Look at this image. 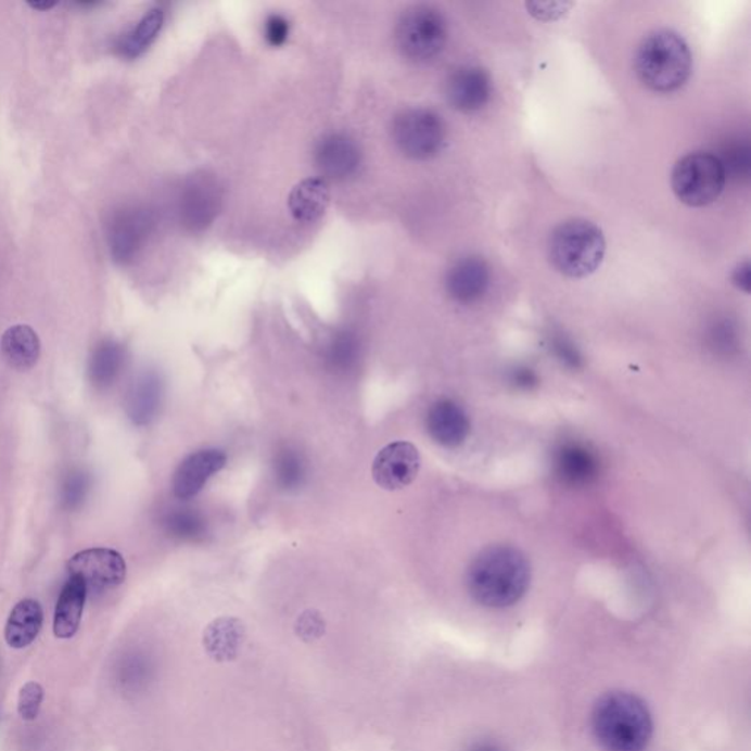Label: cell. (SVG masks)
Returning <instances> with one entry per match:
<instances>
[{"label":"cell","instance_id":"7c38bea8","mask_svg":"<svg viewBox=\"0 0 751 751\" xmlns=\"http://www.w3.org/2000/svg\"><path fill=\"white\" fill-rule=\"evenodd\" d=\"M445 96L454 110L464 114L483 110L492 96L491 75L480 66H460L446 78Z\"/></svg>","mask_w":751,"mask_h":751},{"label":"cell","instance_id":"8d00e7d4","mask_svg":"<svg viewBox=\"0 0 751 751\" xmlns=\"http://www.w3.org/2000/svg\"><path fill=\"white\" fill-rule=\"evenodd\" d=\"M30 7L33 8V10H37V11H49V10H52V8H55L56 3L36 2V3H30Z\"/></svg>","mask_w":751,"mask_h":751},{"label":"cell","instance_id":"e0dca14e","mask_svg":"<svg viewBox=\"0 0 751 751\" xmlns=\"http://www.w3.org/2000/svg\"><path fill=\"white\" fill-rule=\"evenodd\" d=\"M152 218L145 211L136 208V211L125 212L116 220L114 232L111 236L115 257L120 262L131 260L143 247L150 231H152Z\"/></svg>","mask_w":751,"mask_h":751},{"label":"cell","instance_id":"4dcf8cb0","mask_svg":"<svg viewBox=\"0 0 751 751\" xmlns=\"http://www.w3.org/2000/svg\"><path fill=\"white\" fill-rule=\"evenodd\" d=\"M295 632H297L298 637H302L304 641L310 642L317 640V638L323 636L324 633V620L317 611H306L300 615L297 624H295Z\"/></svg>","mask_w":751,"mask_h":751},{"label":"cell","instance_id":"52a82bcc","mask_svg":"<svg viewBox=\"0 0 751 751\" xmlns=\"http://www.w3.org/2000/svg\"><path fill=\"white\" fill-rule=\"evenodd\" d=\"M392 139L404 156L415 161H429L445 148L444 119L428 107H408L395 116Z\"/></svg>","mask_w":751,"mask_h":751},{"label":"cell","instance_id":"484cf974","mask_svg":"<svg viewBox=\"0 0 751 751\" xmlns=\"http://www.w3.org/2000/svg\"><path fill=\"white\" fill-rule=\"evenodd\" d=\"M275 471H277L278 482L285 489H292V487L302 485L304 464L300 455L295 454L294 450L287 449L278 455Z\"/></svg>","mask_w":751,"mask_h":751},{"label":"cell","instance_id":"603a6c76","mask_svg":"<svg viewBox=\"0 0 751 751\" xmlns=\"http://www.w3.org/2000/svg\"><path fill=\"white\" fill-rule=\"evenodd\" d=\"M559 478L570 485H587L598 474V461L590 450L580 445H565L555 460Z\"/></svg>","mask_w":751,"mask_h":751},{"label":"cell","instance_id":"f546056e","mask_svg":"<svg viewBox=\"0 0 751 751\" xmlns=\"http://www.w3.org/2000/svg\"><path fill=\"white\" fill-rule=\"evenodd\" d=\"M89 478L82 473H75L66 479L64 485V504L66 508H77L85 500L87 491H89Z\"/></svg>","mask_w":751,"mask_h":751},{"label":"cell","instance_id":"2e32d148","mask_svg":"<svg viewBox=\"0 0 751 751\" xmlns=\"http://www.w3.org/2000/svg\"><path fill=\"white\" fill-rule=\"evenodd\" d=\"M331 203V188L323 178H306L292 188L288 195V211L302 224H315L327 213Z\"/></svg>","mask_w":751,"mask_h":751},{"label":"cell","instance_id":"d590c367","mask_svg":"<svg viewBox=\"0 0 751 751\" xmlns=\"http://www.w3.org/2000/svg\"><path fill=\"white\" fill-rule=\"evenodd\" d=\"M469 751H504V749L498 744V742L482 740L475 741L474 744H471Z\"/></svg>","mask_w":751,"mask_h":751},{"label":"cell","instance_id":"5b68a950","mask_svg":"<svg viewBox=\"0 0 751 751\" xmlns=\"http://www.w3.org/2000/svg\"><path fill=\"white\" fill-rule=\"evenodd\" d=\"M396 46L407 60L428 62L440 56L448 41L445 16L431 5L408 8L395 28Z\"/></svg>","mask_w":751,"mask_h":751},{"label":"cell","instance_id":"d4e9b609","mask_svg":"<svg viewBox=\"0 0 751 751\" xmlns=\"http://www.w3.org/2000/svg\"><path fill=\"white\" fill-rule=\"evenodd\" d=\"M125 361L123 346L116 342L104 341L90 360L91 382L98 387H107L118 378Z\"/></svg>","mask_w":751,"mask_h":751},{"label":"cell","instance_id":"836d02e7","mask_svg":"<svg viewBox=\"0 0 751 751\" xmlns=\"http://www.w3.org/2000/svg\"><path fill=\"white\" fill-rule=\"evenodd\" d=\"M733 283L738 288V290L744 291L746 294H749L750 292V263L749 260H744L740 263L734 269V272L731 275Z\"/></svg>","mask_w":751,"mask_h":751},{"label":"cell","instance_id":"4316f807","mask_svg":"<svg viewBox=\"0 0 751 751\" xmlns=\"http://www.w3.org/2000/svg\"><path fill=\"white\" fill-rule=\"evenodd\" d=\"M44 690L39 683L30 682L20 690L18 713L24 721H35L43 703Z\"/></svg>","mask_w":751,"mask_h":751},{"label":"cell","instance_id":"f1b7e54d","mask_svg":"<svg viewBox=\"0 0 751 751\" xmlns=\"http://www.w3.org/2000/svg\"><path fill=\"white\" fill-rule=\"evenodd\" d=\"M290 33V21L281 14H270L263 25V36H265L266 43L272 48H281L285 44Z\"/></svg>","mask_w":751,"mask_h":751},{"label":"cell","instance_id":"9c48e42d","mask_svg":"<svg viewBox=\"0 0 751 751\" xmlns=\"http://www.w3.org/2000/svg\"><path fill=\"white\" fill-rule=\"evenodd\" d=\"M421 458L411 442H392L376 455L371 475L383 491H400L410 486L419 475Z\"/></svg>","mask_w":751,"mask_h":751},{"label":"cell","instance_id":"ba28073f","mask_svg":"<svg viewBox=\"0 0 751 751\" xmlns=\"http://www.w3.org/2000/svg\"><path fill=\"white\" fill-rule=\"evenodd\" d=\"M69 577L81 580L87 590H106L124 583L127 563L114 549L93 548L75 553L68 562Z\"/></svg>","mask_w":751,"mask_h":751},{"label":"cell","instance_id":"8992f818","mask_svg":"<svg viewBox=\"0 0 751 751\" xmlns=\"http://www.w3.org/2000/svg\"><path fill=\"white\" fill-rule=\"evenodd\" d=\"M727 182L724 165L715 154L695 152L679 158L671 175V186L679 202L703 207L720 199Z\"/></svg>","mask_w":751,"mask_h":751},{"label":"cell","instance_id":"8fae6325","mask_svg":"<svg viewBox=\"0 0 751 751\" xmlns=\"http://www.w3.org/2000/svg\"><path fill=\"white\" fill-rule=\"evenodd\" d=\"M360 145L345 132H329L320 137L315 148V164L324 181H346L360 169Z\"/></svg>","mask_w":751,"mask_h":751},{"label":"cell","instance_id":"5bb4252c","mask_svg":"<svg viewBox=\"0 0 751 751\" xmlns=\"http://www.w3.org/2000/svg\"><path fill=\"white\" fill-rule=\"evenodd\" d=\"M227 466V455L219 449H202L188 455L174 474L173 489L178 499L198 495L213 474Z\"/></svg>","mask_w":751,"mask_h":751},{"label":"cell","instance_id":"ac0fdd59","mask_svg":"<svg viewBox=\"0 0 751 751\" xmlns=\"http://www.w3.org/2000/svg\"><path fill=\"white\" fill-rule=\"evenodd\" d=\"M245 640L243 621L222 616L207 625L204 632V649L215 661H232L240 653Z\"/></svg>","mask_w":751,"mask_h":751},{"label":"cell","instance_id":"4fadbf2b","mask_svg":"<svg viewBox=\"0 0 751 751\" xmlns=\"http://www.w3.org/2000/svg\"><path fill=\"white\" fill-rule=\"evenodd\" d=\"M491 283L487 263L479 256H466L450 265L445 277L446 292L454 302L473 304L486 294Z\"/></svg>","mask_w":751,"mask_h":751},{"label":"cell","instance_id":"ffe728a7","mask_svg":"<svg viewBox=\"0 0 751 751\" xmlns=\"http://www.w3.org/2000/svg\"><path fill=\"white\" fill-rule=\"evenodd\" d=\"M86 598V584L79 578L69 577L62 588L53 620V633L58 638H71L78 632Z\"/></svg>","mask_w":751,"mask_h":751},{"label":"cell","instance_id":"cb8c5ba5","mask_svg":"<svg viewBox=\"0 0 751 751\" xmlns=\"http://www.w3.org/2000/svg\"><path fill=\"white\" fill-rule=\"evenodd\" d=\"M164 24L165 11L158 7L152 8V10L145 12L143 18L136 24V27L120 39L119 52L127 58L143 55L145 50L157 39Z\"/></svg>","mask_w":751,"mask_h":751},{"label":"cell","instance_id":"3957f363","mask_svg":"<svg viewBox=\"0 0 751 751\" xmlns=\"http://www.w3.org/2000/svg\"><path fill=\"white\" fill-rule=\"evenodd\" d=\"M691 50L683 36L673 30L650 33L637 49L638 79L654 93H673L690 78Z\"/></svg>","mask_w":751,"mask_h":751},{"label":"cell","instance_id":"d6a6232c","mask_svg":"<svg viewBox=\"0 0 751 751\" xmlns=\"http://www.w3.org/2000/svg\"><path fill=\"white\" fill-rule=\"evenodd\" d=\"M555 352H557L558 357L561 358L563 362H565L567 366L570 367H580V362H582V357L578 356L577 349L574 348L573 345L570 344V342H567L565 340H557L555 341L553 344Z\"/></svg>","mask_w":751,"mask_h":751},{"label":"cell","instance_id":"9a60e30c","mask_svg":"<svg viewBox=\"0 0 751 751\" xmlns=\"http://www.w3.org/2000/svg\"><path fill=\"white\" fill-rule=\"evenodd\" d=\"M425 428L432 440L445 448H458L470 433L469 416L453 399H440L425 417Z\"/></svg>","mask_w":751,"mask_h":751},{"label":"cell","instance_id":"1f68e13d","mask_svg":"<svg viewBox=\"0 0 751 751\" xmlns=\"http://www.w3.org/2000/svg\"><path fill=\"white\" fill-rule=\"evenodd\" d=\"M530 14L536 16L537 20L542 21H553L561 18L569 12L570 8L574 7V3L567 2H530L525 3Z\"/></svg>","mask_w":751,"mask_h":751},{"label":"cell","instance_id":"d6986e66","mask_svg":"<svg viewBox=\"0 0 751 751\" xmlns=\"http://www.w3.org/2000/svg\"><path fill=\"white\" fill-rule=\"evenodd\" d=\"M40 340L35 329L16 324L3 333L0 353L12 369L25 371L37 365L40 357Z\"/></svg>","mask_w":751,"mask_h":751},{"label":"cell","instance_id":"30bf717a","mask_svg":"<svg viewBox=\"0 0 751 751\" xmlns=\"http://www.w3.org/2000/svg\"><path fill=\"white\" fill-rule=\"evenodd\" d=\"M222 193L215 178L206 174L188 179L179 198V218L191 232L204 231L218 216Z\"/></svg>","mask_w":751,"mask_h":751},{"label":"cell","instance_id":"7402d4cb","mask_svg":"<svg viewBox=\"0 0 751 751\" xmlns=\"http://www.w3.org/2000/svg\"><path fill=\"white\" fill-rule=\"evenodd\" d=\"M162 381L156 373H145L133 383L128 392L127 412L129 419L139 425L149 424L157 415L162 403Z\"/></svg>","mask_w":751,"mask_h":751},{"label":"cell","instance_id":"83f0119b","mask_svg":"<svg viewBox=\"0 0 751 751\" xmlns=\"http://www.w3.org/2000/svg\"><path fill=\"white\" fill-rule=\"evenodd\" d=\"M166 525L174 536L182 537V539H194L203 532L202 521L190 512H177V514L170 515Z\"/></svg>","mask_w":751,"mask_h":751},{"label":"cell","instance_id":"44dd1931","mask_svg":"<svg viewBox=\"0 0 751 751\" xmlns=\"http://www.w3.org/2000/svg\"><path fill=\"white\" fill-rule=\"evenodd\" d=\"M43 625V609L35 599H24L12 609L7 621L5 640L11 648L24 649L39 636Z\"/></svg>","mask_w":751,"mask_h":751},{"label":"cell","instance_id":"277c9868","mask_svg":"<svg viewBox=\"0 0 751 751\" xmlns=\"http://www.w3.org/2000/svg\"><path fill=\"white\" fill-rule=\"evenodd\" d=\"M548 253L555 269L569 278H586L602 265L607 253L602 229L584 219H570L550 233Z\"/></svg>","mask_w":751,"mask_h":751},{"label":"cell","instance_id":"e575fe53","mask_svg":"<svg viewBox=\"0 0 751 751\" xmlns=\"http://www.w3.org/2000/svg\"><path fill=\"white\" fill-rule=\"evenodd\" d=\"M512 382L519 387H524V390H530V387L536 385L537 378L530 369H519L512 374Z\"/></svg>","mask_w":751,"mask_h":751},{"label":"cell","instance_id":"6da1fadb","mask_svg":"<svg viewBox=\"0 0 751 751\" xmlns=\"http://www.w3.org/2000/svg\"><path fill=\"white\" fill-rule=\"evenodd\" d=\"M529 559L512 546H491L480 552L467 571V588L486 608H508L519 602L530 586Z\"/></svg>","mask_w":751,"mask_h":751},{"label":"cell","instance_id":"7a4b0ae2","mask_svg":"<svg viewBox=\"0 0 751 751\" xmlns=\"http://www.w3.org/2000/svg\"><path fill=\"white\" fill-rule=\"evenodd\" d=\"M591 728L604 751H645L653 736L648 704L627 691L600 697L591 713Z\"/></svg>","mask_w":751,"mask_h":751}]
</instances>
